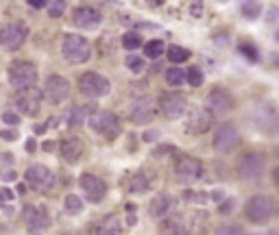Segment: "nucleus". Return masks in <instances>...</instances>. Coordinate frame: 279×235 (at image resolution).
I'll return each instance as SVG.
<instances>
[{
    "label": "nucleus",
    "instance_id": "obj_1",
    "mask_svg": "<svg viewBox=\"0 0 279 235\" xmlns=\"http://www.w3.org/2000/svg\"><path fill=\"white\" fill-rule=\"evenodd\" d=\"M277 214V201L269 194H258L253 198H249V203L245 205V218L251 225H266L275 218Z\"/></svg>",
    "mask_w": 279,
    "mask_h": 235
},
{
    "label": "nucleus",
    "instance_id": "obj_2",
    "mask_svg": "<svg viewBox=\"0 0 279 235\" xmlns=\"http://www.w3.org/2000/svg\"><path fill=\"white\" fill-rule=\"evenodd\" d=\"M61 52H63V57L74 65L87 63V59L92 57V44L85 37H81V35L68 33V35H63V39H61Z\"/></svg>",
    "mask_w": 279,
    "mask_h": 235
},
{
    "label": "nucleus",
    "instance_id": "obj_3",
    "mask_svg": "<svg viewBox=\"0 0 279 235\" xmlns=\"http://www.w3.org/2000/svg\"><path fill=\"white\" fill-rule=\"evenodd\" d=\"M238 146H240V131L236 129V124L223 122L214 129L212 148L218 155H231L234 150H238Z\"/></svg>",
    "mask_w": 279,
    "mask_h": 235
},
{
    "label": "nucleus",
    "instance_id": "obj_4",
    "mask_svg": "<svg viewBox=\"0 0 279 235\" xmlns=\"http://www.w3.org/2000/svg\"><path fill=\"white\" fill-rule=\"evenodd\" d=\"M90 126H92V131H96V133L103 135L105 140H116V137L122 133L120 118H118L114 111H105V109L92 111Z\"/></svg>",
    "mask_w": 279,
    "mask_h": 235
},
{
    "label": "nucleus",
    "instance_id": "obj_5",
    "mask_svg": "<svg viewBox=\"0 0 279 235\" xmlns=\"http://www.w3.org/2000/svg\"><path fill=\"white\" fill-rule=\"evenodd\" d=\"M157 107H159V111H162L164 118L177 120V118H181L188 109V96L183 92H177V89H166V92L159 94Z\"/></svg>",
    "mask_w": 279,
    "mask_h": 235
},
{
    "label": "nucleus",
    "instance_id": "obj_6",
    "mask_svg": "<svg viewBox=\"0 0 279 235\" xmlns=\"http://www.w3.org/2000/svg\"><path fill=\"white\" fill-rule=\"evenodd\" d=\"M175 174L183 183H194L205 174V166L203 161L192 155H179L175 159Z\"/></svg>",
    "mask_w": 279,
    "mask_h": 235
},
{
    "label": "nucleus",
    "instance_id": "obj_7",
    "mask_svg": "<svg viewBox=\"0 0 279 235\" xmlns=\"http://www.w3.org/2000/svg\"><path fill=\"white\" fill-rule=\"evenodd\" d=\"M111 89L109 78L98 74V72H85V74L79 76V92L87 98H100V96H107Z\"/></svg>",
    "mask_w": 279,
    "mask_h": 235
},
{
    "label": "nucleus",
    "instance_id": "obj_8",
    "mask_svg": "<svg viewBox=\"0 0 279 235\" xmlns=\"http://www.w3.org/2000/svg\"><path fill=\"white\" fill-rule=\"evenodd\" d=\"M7 76H9L11 87L22 89V87L35 85V81H37V68L31 61H13L9 65Z\"/></svg>",
    "mask_w": 279,
    "mask_h": 235
},
{
    "label": "nucleus",
    "instance_id": "obj_9",
    "mask_svg": "<svg viewBox=\"0 0 279 235\" xmlns=\"http://www.w3.org/2000/svg\"><path fill=\"white\" fill-rule=\"evenodd\" d=\"M266 170V157L262 153H247L238 161V177L245 181H258L262 179Z\"/></svg>",
    "mask_w": 279,
    "mask_h": 235
},
{
    "label": "nucleus",
    "instance_id": "obj_10",
    "mask_svg": "<svg viewBox=\"0 0 279 235\" xmlns=\"http://www.w3.org/2000/svg\"><path fill=\"white\" fill-rule=\"evenodd\" d=\"M214 124V113L210 109H203V107H192L188 111L186 118V133L188 135H203L212 129Z\"/></svg>",
    "mask_w": 279,
    "mask_h": 235
},
{
    "label": "nucleus",
    "instance_id": "obj_11",
    "mask_svg": "<svg viewBox=\"0 0 279 235\" xmlns=\"http://www.w3.org/2000/svg\"><path fill=\"white\" fill-rule=\"evenodd\" d=\"M28 37V28L22 22H9L0 28V46L4 50H17Z\"/></svg>",
    "mask_w": 279,
    "mask_h": 235
},
{
    "label": "nucleus",
    "instance_id": "obj_12",
    "mask_svg": "<svg viewBox=\"0 0 279 235\" xmlns=\"http://www.w3.org/2000/svg\"><path fill=\"white\" fill-rule=\"evenodd\" d=\"M205 105L214 116H223V113H229L236 107V100L231 96L229 89L225 87H212L205 96Z\"/></svg>",
    "mask_w": 279,
    "mask_h": 235
},
{
    "label": "nucleus",
    "instance_id": "obj_13",
    "mask_svg": "<svg viewBox=\"0 0 279 235\" xmlns=\"http://www.w3.org/2000/svg\"><path fill=\"white\" fill-rule=\"evenodd\" d=\"M28 188L33 192H39V194H44V192H48L52 185H55V174H52L46 166L41 164H35L31 168H26V174H24Z\"/></svg>",
    "mask_w": 279,
    "mask_h": 235
},
{
    "label": "nucleus",
    "instance_id": "obj_14",
    "mask_svg": "<svg viewBox=\"0 0 279 235\" xmlns=\"http://www.w3.org/2000/svg\"><path fill=\"white\" fill-rule=\"evenodd\" d=\"M46 100L50 102V105H59V102H63L70 96V83L66 76L61 74H52L46 78L44 83V92H41Z\"/></svg>",
    "mask_w": 279,
    "mask_h": 235
},
{
    "label": "nucleus",
    "instance_id": "obj_15",
    "mask_svg": "<svg viewBox=\"0 0 279 235\" xmlns=\"http://www.w3.org/2000/svg\"><path fill=\"white\" fill-rule=\"evenodd\" d=\"M155 116H157V107L148 96L135 98L131 102V107H129V120H131L133 124H148L155 120Z\"/></svg>",
    "mask_w": 279,
    "mask_h": 235
},
{
    "label": "nucleus",
    "instance_id": "obj_16",
    "mask_svg": "<svg viewBox=\"0 0 279 235\" xmlns=\"http://www.w3.org/2000/svg\"><path fill=\"white\" fill-rule=\"evenodd\" d=\"M15 107L20 109V113H24V116H35V113H39L41 92H39L37 87H33V85L17 89V94H15Z\"/></svg>",
    "mask_w": 279,
    "mask_h": 235
},
{
    "label": "nucleus",
    "instance_id": "obj_17",
    "mask_svg": "<svg viewBox=\"0 0 279 235\" xmlns=\"http://www.w3.org/2000/svg\"><path fill=\"white\" fill-rule=\"evenodd\" d=\"M79 185H81V190H83V194H85V198L90 203H100L105 198L107 194V185H105V181L103 179H98L96 174H81V179H79Z\"/></svg>",
    "mask_w": 279,
    "mask_h": 235
},
{
    "label": "nucleus",
    "instance_id": "obj_18",
    "mask_svg": "<svg viewBox=\"0 0 279 235\" xmlns=\"http://www.w3.org/2000/svg\"><path fill=\"white\" fill-rule=\"evenodd\" d=\"M72 20H74V24L79 28L94 31V28H98V24L103 22V15H100V11L94 9V7H76Z\"/></svg>",
    "mask_w": 279,
    "mask_h": 235
},
{
    "label": "nucleus",
    "instance_id": "obj_19",
    "mask_svg": "<svg viewBox=\"0 0 279 235\" xmlns=\"http://www.w3.org/2000/svg\"><path fill=\"white\" fill-rule=\"evenodd\" d=\"M24 222L31 231H41L50 225V216L48 209L44 205H37V207H26L24 209Z\"/></svg>",
    "mask_w": 279,
    "mask_h": 235
},
{
    "label": "nucleus",
    "instance_id": "obj_20",
    "mask_svg": "<svg viewBox=\"0 0 279 235\" xmlns=\"http://www.w3.org/2000/svg\"><path fill=\"white\" fill-rule=\"evenodd\" d=\"M83 150H85V144H83L79 137H68L59 144V153H61V159L68 161V164H76V161L83 157Z\"/></svg>",
    "mask_w": 279,
    "mask_h": 235
},
{
    "label": "nucleus",
    "instance_id": "obj_21",
    "mask_svg": "<svg viewBox=\"0 0 279 235\" xmlns=\"http://www.w3.org/2000/svg\"><path fill=\"white\" fill-rule=\"evenodd\" d=\"M175 207V198L170 194H157L153 196V201L148 203V214L153 218H166Z\"/></svg>",
    "mask_w": 279,
    "mask_h": 235
},
{
    "label": "nucleus",
    "instance_id": "obj_22",
    "mask_svg": "<svg viewBox=\"0 0 279 235\" xmlns=\"http://www.w3.org/2000/svg\"><path fill=\"white\" fill-rule=\"evenodd\" d=\"M153 188V177L146 170H138L129 179V192L131 194H146Z\"/></svg>",
    "mask_w": 279,
    "mask_h": 235
},
{
    "label": "nucleus",
    "instance_id": "obj_23",
    "mask_svg": "<svg viewBox=\"0 0 279 235\" xmlns=\"http://www.w3.org/2000/svg\"><path fill=\"white\" fill-rule=\"evenodd\" d=\"M92 111H94L92 107H72V109L66 113V122H68V126H72V129L81 126L83 122H85V118L90 116Z\"/></svg>",
    "mask_w": 279,
    "mask_h": 235
},
{
    "label": "nucleus",
    "instance_id": "obj_24",
    "mask_svg": "<svg viewBox=\"0 0 279 235\" xmlns=\"http://www.w3.org/2000/svg\"><path fill=\"white\" fill-rule=\"evenodd\" d=\"M96 231H98V233H120V231H122V220H120V216H116V214L105 216V218L100 220V225L96 227Z\"/></svg>",
    "mask_w": 279,
    "mask_h": 235
},
{
    "label": "nucleus",
    "instance_id": "obj_25",
    "mask_svg": "<svg viewBox=\"0 0 279 235\" xmlns=\"http://www.w3.org/2000/svg\"><path fill=\"white\" fill-rule=\"evenodd\" d=\"M162 229L168 233H188L190 231V227L186 225V218H183V216H170V218H166Z\"/></svg>",
    "mask_w": 279,
    "mask_h": 235
},
{
    "label": "nucleus",
    "instance_id": "obj_26",
    "mask_svg": "<svg viewBox=\"0 0 279 235\" xmlns=\"http://www.w3.org/2000/svg\"><path fill=\"white\" fill-rule=\"evenodd\" d=\"M240 13L247 20H258L262 15V2L260 0H242L240 2Z\"/></svg>",
    "mask_w": 279,
    "mask_h": 235
},
{
    "label": "nucleus",
    "instance_id": "obj_27",
    "mask_svg": "<svg viewBox=\"0 0 279 235\" xmlns=\"http://www.w3.org/2000/svg\"><path fill=\"white\" fill-rule=\"evenodd\" d=\"M164 76H166V83H168L170 87H177V85H181V83H186V72H183L179 65H173V68H168Z\"/></svg>",
    "mask_w": 279,
    "mask_h": 235
},
{
    "label": "nucleus",
    "instance_id": "obj_28",
    "mask_svg": "<svg viewBox=\"0 0 279 235\" xmlns=\"http://www.w3.org/2000/svg\"><path fill=\"white\" fill-rule=\"evenodd\" d=\"M166 55H168L170 63H183V61H188L190 59V50L188 48H183V46H170Z\"/></svg>",
    "mask_w": 279,
    "mask_h": 235
},
{
    "label": "nucleus",
    "instance_id": "obj_29",
    "mask_svg": "<svg viewBox=\"0 0 279 235\" xmlns=\"http://www.w3.org/2000/svg\"><path fill=\"white\" fill-rule=\"evenodd\" d=\"M203 81H205V76H203V72H201L199 65H192V68L186 72V83H190L192 87H201Z\"/></svg>",
    "mask_w": 279,
    "mask_h": 235
},
{
    "label": "nucleus",
    "instance_id": "obj_30",
    "mask_svg": "<svg viewBox=\"0 0 279 235\" xmlns=\"http://www.w3.org/2000/svg\"><path fill=\"white\" fill-rule=\"evenodd\" d=\"M144 55L148 59H159V57L164 55V41H159V39L148 41V44L144 46Z\"/></svg>",
    "mask_w": 279,
    "mask_h": 235
},
{
    "label": "nucleus",
    "instance_id": "obj_31",
    "mask_svg": "<svg viewBox=\"0 0 279 235\" xmlns=\"http://www.w3.org/2000/svg\"><path fill=\"white\" fill-rule=\"evenodd\" d=\"M63 209H66L68 214L76 216V214H81V212H83V201H81L79 196L70 194V196H66V201H63Z\"/></svg>",
    "mask_w": 279,
    "mask_h": 235
},
{
    "label": "nucleus",
    "instance_id": "obj_32",
    "mask_svg": "<svg viewBox=\"0 0 279 235\" xmlns=\"http://www.w3.org/2000/svg\"><path fill=\"white\" fill-rule=\"evenodd\" d=\"M142 46V37L138 33H124L122 35V48H127V50H138Z\"/></svg>",
    "mask_w": 279,
    "mask_h": 235
},
{
    "label": "nucleus",
    "instance_id": "obj_33",
    "mask_svg": "<svg viewBox=\"0 0 279 235\" xmlns=\"http://www.w3.org/2000/svg\"><path fill=\"white\" fill-rule=\"evenodd\" d=\"M240 52H242V55H245L247 59H249V61H258V59H260V52H258V48H255L253 44H251V41H240Z\"/></svg>",
    "mask_w": 279,
    "mask_h": 235
},
{
    "label": "nucleus",
    "instance_id": "obj_34",
    "mask_svg": "<svg viewBox=\"0 0 279 235\" xmlns=\"http://www.w3.org/2000/svg\"><path fill=\"white\" fill-rule=\"evenodd\" d=\"M48 4V15L50 17H61L63 11H66V0H50Z\"/></svg>",
    "mask_w": 279,
    "mask_h": 235
},
{
    "label": "nucleus",
    "instance_id": "obj_35",
    "mask_svg": "<svg viewBox=\"0 0 279 235\" xmlns=\"http://www.w3.org/2000/svg\"><path fill=\"white\" fill-rule=\"evenodd\" d=\"M127 68L131 70V72H135V74H138V72H142L144 70V59H140V57H127Z\"/></svg>",
    "mask_w": 279,
    "mask_h": 235
},
{
    "label": "nucleus",
    "instance_id": "obj_36",
    "mask_svg": "<svg viewBox=\"0 0 279 235\" xmlns=\"http://www.w3.org/2000/svg\"><path fill=\"white\" fill-rule=\"evenodd\" d=\"M216 233H245V227H240V225H223V227H218L216 229Z\"/></svg>",
    "mask_w": 279,
    "mask_h": 235
},
{
    "label": "nucleus",
    "instance_id": "obj_37",
    "mask_svg": "<svg viewBox=\"0 0 279 235\" xmlns=\"http://www.w3.org/2000/svg\"><path fill=\"white\" fill-rule=\"evenodd\" d=\"M2 120L7 124H11V126H15V124H20V116H17V113H13V111H2Z\"/></svg>",
    "mask_w": 279,
    "mask_h": 235
},
{
    "label": "nucleus",
    "instance_id": "obj_38",
    "mask_svg": "<svg viewBox=\"0 0 279 235\" xmlns=\"http://www.w3.org/2000/svg\"><path fill=\"white\" fill-rule=\"evenodd\" d=\"M183 201H188V203H201V201H205V196L203 194H197V192L186 190V192H183Z\"/></svg>",
    "mask_w": 279,
    "mask_h": 235
},
{
    "label": "nucleus",
    "instance_id": "obj_39",
    "mask_svg": "<svg viewBox=\"0 0 279 235\" xmlns=\"http://www.w3.org/2000/svg\"><path fill=\"white\" fill-rule=\"evenodd\" d=\"M13 201V192H11L9 188H4V190H0V207H4L7 203Z\"/></svg>",
    "mask_w": 279,
    "mask_h": 235
},
{
    "label": "nucleus",
    "instance_id": "obj_40",
    "mask_svg": "<svg viewBox=\"0 0 279 235\" xmlns=\"http://www.w3.org/2000/svg\"><path fill=\"white\" fill-rule=\"evenodd\" d=\"M0 137H2V140H7V142H15L17 140V131L4 129V131H0Z\"/></svg>",
    "mask_w": 279,
    "mask_h": 235
},
{
    "label": "nucleus",
    "instance_id": "obj_41",
    "mask_svg": "<svg viewBox=\"0 0 279 235\" xmlns=\"http://www.w3.org/2000/svg\"><path fill=\"white\" fill-rule=\"evenodd\" d=\"M142 140H144V142H157L159 140V131H155V129L146 131V133L142 135Z\"/></svg>",
    "mask_w": 279,
    "mask_h": 235
},
{
    "label": "nucleus",
    "instance_id": "obj_42",
    "mask_svg": "<svg viewBox=\"0 0 279 235\" xmlns=\"http://www.w3.org/2000/svg\"><path fill=\"white\" fill-rule=\"evenodd\" d=\"M173 150H177V148H173V146H168V144H164V146H157L155 148V157H164V155H170Z\"/></svg>",
    "mask_w": 279,
    "mask_h": 235
},
{
    "label": "nucleus",
    "instance_id": "obj_43",
    "mask_svg": "<svg viewBox=\"0 0 279 235\" xmlns=\"http://www.w3.org/2000/svg\"><path fill=\"white\" fill-rule=\"evenodd\" d=\"M234 212V201H225V205H221V214H231Z\"/></svg>",
    "mask_w": 279,
    "mask_h": 235
},
{
    "label": "nucleus",
    "instance_id": "obj_44",
    "mask_svg": "<svg viewBox=\"0 0 279 235\" xmlns=\"http://www.w3.org/2000/svg\"><path fill=\"white\" fill-rule=\"evenodd\" d=\"M26 2L31 4L33 9H41V7H44V4H46V2H48V0H26Z\"/></svg>",
    "mask_w": 279,
    "mask_h": 235
},
{
    "label": "nucleus",
    "instance_id": "obj_45",
    "mask_svg": "<svg viewBox=\"0 0 279 235\" xmlns=\"http://www.w3.org/2000/svg\"><path fill=\"white\" fill-rule=\"evenodd\" d=\"M190 11H192L194 15H201V11H203V7H201V2H194L192 7H190Z\"/></svg>",
    "mask_w": 279,
    "mask_h": 235
},
{
    "label": "nucleus",
    "instance_id": "obj_46",
    "mask_svg": "<svg viewBox=\"0 0 279 235\" xmlns=\"http://www.w3.org/2000/svg\"><path fill=\"white\" fill-rule=\"evenodd\" d=\"M26 153H35V140H26Z\"/></svg>",
    "mask_w": 279,
    "mask_h": 235
},
{
    "label": "nucleus",
    "instance_id": "obj_47",
    "mask_svg": "<svg viewBox=\"0 0 279 235\" xmlns=\"http://www.w3.org/2000/svg\"><path fill=\"white\" fill-rule=\"evenodd\" d=\"M55 148H57L55 142H44V150H48V153H50V150H55Z\"/></svg>",
    "mask_w": 279,
    "mask_h": 235
},
{
    "label": "nucleus",
    "instance_id": "obj_48",
    "mask_svg": "<svg viewBox=\"0 0 279 235\" xmlns=\"http://www.w3.org/2000/svg\"><path fill=\"white\" fill-rule=\"evenodd\" d=\"M15 177H17V174L13 170H9L7 174H4V181H15Z\"/></svg>",
    "mask_w": 279,
    "mask_h": 235
},
{
    "label": "nucleus",
    "instance_id": "obj_49",
    "mask_svg": "<svg viewBox=\"0 0 279 235\" xmlns=\"http://www.w3.org/2000/svg\"><path fill=\"white\" fill-rule=\"evenodd\" d=\"M164 0H148V4H151V7H157V4H162Z\"/></svg>",
    "mask_w": 279,
    "mask_h": 235
},
{
    "label": "nucleus",
    "instance_id": "obj_50",
    "mask_svg": "<svg viewBox=\"0 0 279 235\" xmlns=\"http://www.w3.org/2000/svg\"><path fill=\"white\" fill-rule=\"evenodd\" d=\"M273 179H275V183H279V168H277L275 172H273Z\"/></svg>",
    "mask_w": 279,
    "mask_h": 235
},
{
    "label": "nucleus",
    "instance_id": "obj_51",
    "mask_svg": "<svg viewBox=\"0 0 279 235\" xmlns=\"http://www.w3.org/2000/svg\"><path fill=\"white\" fill-rule=\"evenodd\" d=\"M275 37H277V39H279V28H277V31H275Z\"/></svg>",
    "mask_w": 279,
    "mask_h": 235
},
{
    "label": "nucleus",
    "instance_id": "obj_52",
    "mask_svg": "<svg viewBox=\"0 0 279 235\" xmlns=\"http://www.w3.org/2000/svg\"><path fill=\"white\" fill-rule=\"evenodd\" d=\"M221 2H227V0H221Z\"/></svg>",
    "mask_w": 279,
    "mask_h": 235
}]
</instances>
